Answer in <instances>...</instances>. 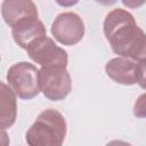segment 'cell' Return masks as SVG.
Here are the masks:
<instances>
[{
	"instance_id": "obj_1",
	"label": "cell",
	"mask_w": 146,
	"mask_h": 146,
	"mask_svg": "<svg viewBox=\"0 0 146 146\" xmlns=\"http://www.w3.org/2000/svg\"><path fill=\"white\" fill-rule=\"evenodd\" d=\"M104 34L112 50L135 62L146 59V33L125 9L111 10L104 21Z\"/></svg>"
},
{
	"instance_id": "obj_2",
	"label": "cell",
	"mask_w": 146,
	"mask_h": 146,
	"mask_svg": "<svg viewBox=\"0 0 146 146\" xmlns=\"http://www.w3.org/2000/svg\"><path fill=\"white\" fill-rule=\"evenodd\" d=\"M66 121L54 108L42 111L25 133L29 146H63L66 136Z\"/></svg>"
},
{
	"instance_id": "obj_3",
	"label": "cell",
	"mask_w": 146,
	"mask_h": 146,
	"mask_svg": "<svg viewBox=\"0 0 146 146\" xmlns=\"http://www.w3.org/2000/svg\"><path fill=\"white\" fill-rule=\"evenodd\" d=\"M6 78L8 86L21 99H32L40 92L39 70L31 63L18 62L14 64L9 67Z\"/></svg>"
},
{
	"instance_id": "obj_4",
	"label": "cell",
	"mask_w": 146,
	"mask_h": 146,
	"mask_svg": "<svg viewBox=\"0 0 146 146\" xmlns=\"http://www.w3.org/2000/svg\"><path fill=\"white\" fill-rule=\"evenodd\" d=\"M40 91L52 102L65 99L72 90V79L66 67L50 66L39 70Z\"/></svg>"
},
{
	"instance_id": "obj_5",
	"label": "cell",
	"mask_w": 146,
	"mask_h": 146,
	"mask_svg": "<svg viewBox=\"0 0 146 146\" xmlns=\"http://www.w3.org/2000/svg\"><path fill=\"white\" fill-rule=\"evenodd\" d=\"M26 52L29 57L34 63L41 65V67L67 66V52L57 46L55 41L47 35L35 40L26 49Z\"/></svg>"
},
{
	"instance_id": "obj_6",
	"label": "cell",
	"mask_w": 146,
	"mask_h": 146,
	"mask_svg": "<svg viewBox=\"0 0 146 146\" xmlns=\"http://www.w3.org/2000/svg\"><path fill=\"white\" fill-rule=\"evenodd\" d=\"M51 34L64 46L76 44L84 36L83 21L73 11L62 13L51 24Z\"/></svg>"
},
{
	"instance_id": "obj_7",
	"label": "cell",
	"mask_w": 146,
	"mask_h": 146,
	"mask_svg": "<svg viewBox=\"0 0 146 146\" xmlns=\"http://www.w3.org/2000/svg\"><path fill=\"white\" fill-rule=\"evenodd\" d=\"M1 15L11 29L26 19H39L36 6L31 0H5L1 5Z\"/></svg>"
},
{
	"instance_id": "obj_8",
	"label": "cell",
	"mask_w": 146,
	"mask_h": 146,
	"mask_svg": "<svg viewBox=\"0 0 146 146\" xmlns=\"http://www.w3.org/2000/svg\"><path fill=\"white\" fill-rule=\"evenodd\" d=\"M106 74L116 83L132 86L137 83V62L129 58L116 57L106 63Z\"/></svg>"
},
{
	"instance_id": "obj_9",
	"label": "cell",
	"mask_w": 146,
	"mask_h": 146,
	"mask_svg": "<svg viewBox=\"0 0 146 146\" xmlns=\"http://www.w3.org/2000/svg\"><path fill=\"white\" fill-rule=\"evenodd\" d=\"M11 35L15 42L26 50L35 40L47 35V32L40 19H26L11 29Z\"/></svg>"
},
{
	"instance_id": "obj_10",
	"label": "cell",
	"mask_w": 146,
	"mask_h": 146,
	"mask_svg": "<svg viewBox=\"0 0 146 146\" xmlns=\"http://www.w3.org/2000/svg\"><path fill=\"white\" fill-rule=\"evenodd\" d=\"M16 94L14 90L7 86L5 82H1V129L10 128L17 116V104H16Z\"/></svg>"
},
{
	"instance_id": "obj_11",
	"label": "cell",
	"mask_w": 146,
	"mask_h": 146,
	"mask_svg": "<svg viewBox=\"0 0 146 146\" xmlns=\"http://www.w3.org/2000/svg\"><path fill=\"white\" fill-rule=\"evenodd\" d=\"M133 115L136 117H146V92L136 99L133 104Z\"/></svg>"
},
{
	"instance_id": "obj_12",
	"label": "cell",
	"mask_w": 146,
	"mask_h": 146,
	"mask_svg": "<svg viewBox=\"0 0 146 146\" xmlns=\"http://www.w3.org/2000/svg\"><path fill=\"white\" fill-rule=\"evenodd\" d=\"M137 83L146 90V59L137 62Z\"/></svg>"
},
{
	"instance_id": "obj_13",
	"label": "cell",
	"mask_w": 146,
	"mask_h": 146,
	"mask_svg": "<svg viewBox=\"0 0 146 146\" xmlns=\"http://www.w3.org/2000/svg\"><path fill=\"white\" fill-rule=\"evenodd\" d=\"M105 146H132V145L127 141H123V140H111Z\"/></svg>"
}]
</instances>
